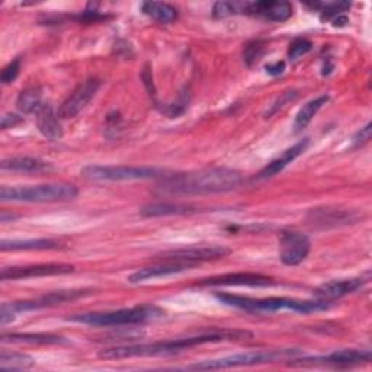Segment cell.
Here are the masks:
<instances>
[{"label": "cell", "instance_id": "6da1fadb", "mask_svg": "<svg viewBox=\"0 0 372 372\" xmlns=\"http://www.w3.org/2000/svg\"><path fill=\"white\" fill-rule=\"evenodd\" d=\"M252 337L250 331L246 330H218L206 334L182 337L176 341L144 344V345H127V346H114L110 349L100 351L99 356L104 359H125L134 356H157V355H174L191 349L202 344H213L223 341H239Z\"/></svg>", "mask_w": 372, "mask_h": 372}, {"label": "cell", "instance_id": "7a4b0ae2", "mask_svg": "<svg viewBox=\"0 0 372 372\" xmlns=\"http://www.w3.org/2000/svg\"><path fill=\"white\" fill-rule=\"evenodd\" d=\"M243 181L240 172L228 167H210L202 171L172 175L163 181L161 191L179 195L221 193L238 188Z\"/></svg>", "mask_w": 372, "mask_h": 372}, {"label": "cell", "instance_id": "3957f363", "mask_svg": "<svg viewBox=\"0 0 372 372\" xmlns=\"http://www.w3.org/2000/svg\"><path fill=\"white\" fill-rule=\"evenodd\" d=\"M220 302L225 304L228 307H234L239 310H245L249 313H275L281 310H291L301 314H310L316 312H324L330 309L329 301H301L285 297H270V298H249L234 294L218 292L214 295Z\"/></svg>", "mask_w": 372, "mask_h": 372}, {"label": "cell", "instance_id": "277c9868", "mask_svg": "<svg viewBox=\"0 0 372 372\" xmlns=\"http://www.w3.org/2000/svg\"><path fill=\"white\" fill-rule=\"evenodd\" d=\"M78 188L72 184H44L33 186H4L0 199L14 202H57L76 198Z\"/></svg>", "mask_w": 372, "mask_h": 372}, {"label": "cell", "instance_id": "5b68a950", "mask_svg": "<svg viewBox=\"0 0 372 372\" xmlns=\"http://www.w3.org/2000/svg\"><path fill=\"white\" fill-rule=\"evenodd\" d=\"M161 312L154 306H142L134 309H122L107 313H85L70 317V321L87 324L92 327H114V326H131L142 324L156 317H160Z\"/></svg>", "mask_w": 372, "mask_h": 372}, {"label": "cell", "instance_id": "8992f818", "mask_svg": "<svg viewBox=\"0 0 372 372\" xmlns=\"http://www.w3.org/2000/svg\"><path fill=\"white\" fill-rule=\"evenodd\" d=\"M90 291L85 289H69V291H54L47 295H43L36 299H28V301H15V302H4L2 310H0V323L2 326H6L15 317L21 313L38 310V309H46V307H53L58 306L63 302L75 301L78 298H82L85 295H89Z\"/></svg>", "mask_w": 372, "mask_h": 372}, {"label": "cell", "instance_id": "52a82bcc", "mask_svg": "<svg viewBox=\"0 0 372 372\" xmlns=\"http://www.w3.org/2000/svg\"><path fill=\"white\" fill-rule=\"evenodd\" d=\"M82 176L90 181H147L164 176V172L156 167L146 166H87L82 171Z\"/></svg>", "mask_w": 372, "mask_h": 372}, {"label": "cell", "instance_id": "ba28073f", "mask_svg": "<svg viewBox=\"0 0 372 372\" xmlns=\"http://www.w3.org/2000/svg\"><path fill=\"white\" fill-rule=\"evenodd\" d=\"M299 351L294 349H281V351H259V352H246L238 354L220 359H208L204 362H199L195 365L188 366V369H224V368H234V366H249V365H260L267 362H275L284 356L297 355Z\"/></svg>", "mask_w": 372, "mask_h": 372}, {"label": "cell", "instance_id": "9c48e42d", "mask_svg": "<svg viewBox=\"0 0 372 372\" xmlns=\"http://www.w3.org/2000/svg\"><path fill=\"white\" fill-rule=\"evenodd\" d=\"M73 270H75V266L67 265V263L9 266V267L2 269V272H0V278H2V281H18V280H28V278H41V277L72 274Z\"/></svg>", "mask_w": 372, "mask_h": 372}, {"label": "cell", "instance_id": "30bf717a", "mask_svg": "<svg viewBox=\"0 0 372 372\" xmlns=\"http://www.w3.org/2000/svg\"><path fill=\"white\" fill-rule=\"evenodd\" d=\"M100 85H102V82L96 78H90L82 85H79L58 108L57 112L60 119H70L79 115L89 105L90 100L96 96L97 90L100 89Z\"/></svg>", "mask_w": 372, "mask_h": 372}, {"label": "cell", "instance_id": "8fae6325", "mask_svg": "<svg viewBox=\"0 0 372 372\" xmlns=\"http://www.w3.org/2000/svg\"><path fill=\"white\" fill-rule=\"evenodd\" d=\"M281 260L288 266H297L307 259L312 242L306 234L298 231H284L281 234Z\"/></svg>", "mask_w": 372, "mask_h": 372}, {"label": "cell", "instance_id": "7c38bea8", "mask_svg": "<svg viewBox=\"0 0 372 372\" xmlns=\"http://www.w3.org/2000/svg\"><path fill=\"white\" fill-rule=\"evenodd\" d=\"M372 355L369 351H356V349H344L333 352L321 358H304L292 362V365H333V366H352L359 363H368Z\"/></svg>", "mask_w": 372, "mask_h": 372}, {"label": "cell", "instance_id": "4fadbf2b", "mask_svg": "<svg viewBox=\"0 0 372 372\" xmlns=\"http://www.w3.org/2000/svg\"><path fill=\"white\" fill-rule=\"evenodd\" d=\"M199 287H272L275 281L269 277L250 272L225 274L220 277L206 278L198 282Z\"/></svg>", "mask_w": 372, "mask_h": 372}, {"label": "cell", "instance_id": "5bb4252c", "mask_svg": "<svg viewBox=\"0 0 372 372\" xmlns=\"http://www.w3.org/2000/svg\"><path fill=\"white\" fill-rule=\"evenodd\" d=\"M196 265L193 263H188V262H179V260H163L159 265L154 266H147L143 267L137 272H134L128 281L131 284H142L150 280H156V278H164V277H171V275H176L181 272H185V270H191L193 269Z\"/></svg>", "mask_w": 372, "mask_h": 372}, {"label": "cell", "instance_id": "9a60e30c", "mask_svg": "<svg viewBox=\"0 0 372 372\" xmlns=\"http://www.w3.org/2000/svg\"><path fill=\"white\" fill-rule=\"evenodd\" d=\"M230 250L223 246H201V248H186L179 249L163 255V260H179L188 262L193 265H199L201 262L216 260L227 256Z\"/></svg>", "mask_w": 372, "mask_h": 372}, {"label": "cell", "instance_id": "2e32d148", "mask_svg": "<svg viewBox=\"0 0 372 372\" xmlns=\"http://www.w3.org/2000/svg\"><path fill=\"white\" fill-rule=\"evenodd\" d=\"M369 281V274L366 277H359V278H351V280H339V281H330L323 285H320L316 291L314 295L317 299L321 301H334L339 299L348 294L355 292L356 289L362 288L366 282Z\"/></svg>", "mask_w": 372, "mask_h": 372}, {"label": "cell", "instance_id": "e0dca14e", "mask_svg": "<svg viewBox=\"0 0 372 372\" xmlns=\"http://www.w3.org/2000/svg\"><path fill=\"white\" fill-rule=\"evenodd\" d=\"M294 8L288 2H270V0H263V2H249L246 15L257 16L270 22H285L292 16Z\"/></svg>", "mask_w": 372, "mask_h": 372}, {"label": "cell", "instance_id": "ac0fdd59", "mask_svg": "<svg viewBox=\"0 0 372 372\" xmlns=\"http://www.w3.org/2000/svg\"><path fill=\"white\" fill-rule=\"evenodd\" d=\"M309 144H310V140H309V139H304L302 142L297 143L295 146L287 149L280 157L274 159L266 167H263L257 178H259V179H267V178H272V176L278 175L280 172L284 171V169H285L289 163H292L297 157H299L304 152H306V149L309 147Z\"/></svg>", "mask_w": 372, "mask_h": 372}, {"label": "cell", "instance_id": "d6986e66", "mask_svg": "<svg viewBox=\"0 0 372 372\" xmlns=\"http://www.w3.org/2000/svg\"><path fill=\"white\" fill-rule=\"evenodd\" d=\"M36 118L38 129L46 139L57 142L63 137V128L60 124L58 112H55L50 104H43L36 112Z\"/></svg>", "mask_w": 372, "mask_h": 372}, {"label": "cell", "instance_id": "ffe728a7", "mask_svg": "<svg viewBox=\"0 0 372 372\" xmlns=\"http://www.w3.org/2000/svg\"><path fill=\"white\" fill-rule=\"evenodd\" d=\"M2 171L19 174H43L50 171V164L33 157H9L2 161Z\"/></svg>", "mask_w": 372, "mask_h": 372}, {"label": "cell", "instance_id": "44dd1931", "mask_svg": "<svg viewBox=\"0 0 372 372\" xmlns=\"http://www.w3.org/2000/svg\"><path fill=\"white\" fill-rule=\"evenodd\" d=\"M2 342H9V344H31V345H60L65 344L67 341L61 336L55 334H29V333H11V334H4Z\"/></svg>", "mask_w": 372, "mask_h": 372}, {"label": "cell", "instance_id": "7402d4cb", "mask_svg": "<svg viewBox=\"0 0 372 372\" xmlns=\"http://www.w3.org/2000/svg\"><path fill=\"white\" fill-rule=\"evenodd\" d=\"M329 99H330L329 95H321V96H319L316 99L309 100V102L298 111V114L295 117L294 131L299 132V131H302L304 128H306L312 122V119L317 115V112L329 102Z\"/></svg>", "mask_w": 372, "mask_h": 372}, {"label": "cell", "instance_id": "603a6c76", "mask_svg": "<svg viewBox=\"0 0 372 372\" xmlns=\"http://www.w3.org/2000/svg\"><path fill=\"white\" fill-rule=\"evenodd\" d=\"M60 243L53 239H29V240H2L0 249L8 250H53L60 249Z\"/></svg>", "mask_w": 372, "mask_h": 372}, {"label": "cell", "instance_id": "cb8c5ba5", "mask_svg": "<svg viewBox=\"0 0 372 372\" xmlns=\"http://www.w3.org/2000/svg\"><path fill=\"white\" fill-rule=\"evenodd\" d=\"M142 12L159 23H172L178 19V11L175 6L160 2H143Z\"/></svg>", "mask_w": 372, "mask_h": 372}, {"label": "cell", "instance_id": "d4e9b609", "mask_svg": "<svg viewBox=\"0 0 372 372\" xmlns=\"http://www.w3.org/2000/svg\"><path fill=\"white\" fill-rule=\"evenodd\" d=\"M43 105L41 87H28L22 90L16 99V108L22 114H36Z\"/></svg>", "mask_w": 372, "mask_h": 372}, {"label": "cell", "instance_id": "484cf974", "mask_svg": "<svg viewBox=\"0 0 372 372\" xmlns=\"http://www.w3.org/2000/svg\"><path fill=\"white\" fill-rule=\"evenodd\" d=\"M193 213V208L184 204H172V202H159V204L146 206L142 210L143 217H161V216H178Z\"/></svg>", "mask_w": 372, "mask_h": 372}, {"label": "cell", "instance_id": "4316f807", "mask_svg": "<svg viewBox=\"0 0 372 372\" xmlns=\"http://www.w3.org/2000/svg\"><path fill=\"white\" fill-rule=\"evenodd\" d=\"M33 359L28 355L18 354V352H6L4 351L0 354V368L2 369H28L33 366Z\"/></svg>", "mask_w": 372, "mask_h": 372}, {"label": "cell", "instance_id": "83f0119b", "mask_svg": "<svg viewBox=\"0 0 372 372\" xmlns=\"http://www.w3.org/2000/svg\"><path fill=\"white\" fill-rule=\"evenodd\" d=\"M313 9H317L320 12L321 21H333L334 18L344 15L348 9H351L349 2H326V4H310L307 5Z\"/></svg>", "mask_w": 372, "mask_h": 372}, {"label": "cell", "instance_id": "f1b7e54d", "mask_svg": "<svg viewBox=\"0 0 372 372\" xmlns=\"http://www.w3.org/2000/svg\"><path fill=\"white\" fill-rule=\"evenodd\" d=\"M248 5L249 2H217L213 6V16L221 19L231 15L246 14Z\"/></svg>", "mask_w": 372, "mask_h": 372}, {"label": "cell", "instance_id": "f546056e", "mask_svg": "<svg viewBox=\"0 0 372 372\" xmlns=\"http://www.w3.org/2000/svg\"><path fill=\"white\" fill-rule=\"evenodd\" d=\"M352 220L349 213H344L339 210H319L313 213V223H326L327 224H346Z\"/></svg>", "mask_w": 372, "mask_h": 372}, {"label": "cell", "instance_id": "4dcf8cb0", "mask_svg": "<svg viewBox=\"0 0 372 372\" xmlns=\"http://www.w3.org/2000/svg\"><path fill=\"white\" fill-rule=\"evenodd\" d=\"M312 48H313L312 41H309L307 38H297L291 43V46L288 48V58L295 61L299 57L306 55Z\"/></svg>", "mask_w": 372, "mask_h": 372}, {"label": "cell", "instance_id": "1f68e13d", "mask_svg": "<svg viewBox=\"0 0 372 372\" xmlns=\"http://www.w3.org/2000/svg\"><path fill=\"white\" fill-rule=\"evenodd\" d=\"M265 51V44L262 41H252L245 47L243 51V58L245 63L252 67L255 63H257L260 60V57L263 55Z\"/></svg>", "mask_w": 372, "mask_h": 372}, {"label": "cell", "instance_id": "d6a6232c", "mask_svg": "<svg viewBox=\"0 0 372 372\" xmlns=\"http://www.w3.org/2000/svg\"><path fill=\"white\" fill-rule=\"evenodd\" d=\"M298 96V92L297 90H287L284 93L280 95V97L275 100V102L270 105V108L265 112V118H270L272 115H275L280 110H282L287 104L292 102L294 99H297Z\"/></svg>", "mask_w": 372, "mask_h": 372}, {"label": "cell", "instance_id": "836d02e7", "mask_svg": "<svg viewBox=\"0 0 372 372\" xmlns=\"http://www.w3.org/2000/svg\"><path fill=\"white\" fill-rule=\"evenodd\" d=\"M19 72H21V58L18 57L14 61H11L2 70V75H0V82H2L4 85H9V83L15 82Z\"/></svg>", "mask_w": 372, "mask_h": 372}, {"label": "cell", "instance_id": "e575fe53", "mask_svg": "<svg viewBox=\"0 0 372 372\" xmlns=\"http://www.w3.org/2000/svg\"><path fill=\"white\" fill-rule=\"evenodd\" d=\"M188 102H189L188 95H181L176 104H172V105H167V107L161 108V112H164L166 115H169L171 118H176V117H179L181 114L185 112V110L188 107Z\"/></svg>", "mask_w": 372, "mask_h": 372}, {"label": "cell", "instance_id": "d590c367", "mask_svg": "<svg viewBox=\"0 0 372 372\" xmlns=\"http://www.w3.org/2000/svg\"><path fill=\"white\" fill-rule=\"evenodd\" d=\"M371 128H372V124L368 122L363 128H361L352 139V143H354V147H362L365 146L369 140H371Z\"/></svg>", "mask_w": 372, "mask_h": 372}, {"label": "cell", "instance_id": "8d00e7d4", "mask_svg": "<svg viewBox=\"0 0 372 372\" xmlns=\"http://www.w3.org/2000/svg\"><path fill=\"white\" fill-rule=\"evenodd\" d=\"M23 121L22 117L16 115V114H6L2 117V128L8 129V128H14L16 125H19Z\"/></svg>", "mask_w": 372, "mask_h": 372}, {"label": "cell", "instance_id": "74e56055", "mask_svg": "<svg viewBox=\"0 0 372 372\" xmlns=\"http://www.w3.org/2000/svg\"><path fill=\"white\" fill-rule=\"evenodd\" d=\"M285 70V63L284 61H277L274 64H267L266 65V72L270 75V76H280L282 75Z\"/></svg>", "mask_w": 372, "mask_h": 372}, {"label": "cell", "instance_id": "f35d334b", "mask_svg": "<svg viewBox=\"0 0 372 372\" xmlns=\"http://www.w3.org/2000/svg\"><path fill=\"white\" fill-rule=\"evenodd\" d=\"M142 78H143V80H144V85L147 86L149 92H150V95H153V96H154V95H156V90H154V85H153L152 72L149 70V65H146V67H144V72H143Z\"/></svg>", "mask_w": 372, "mask_h": 372}, {"label": "cell", "instance_id": "ab89813d", "mask_svg": "<svg viewBox=\"0 0 372 372\" xmlns=\"http://www.w3.org/2000/svg\"><path fill=\"white\" fill-rule=\"evenodd\" d=\"M9 218H11V220H15V218H16V216L11 214V216H9ZM0 220H2V223H8V214H6L5 211L2 213V217H0Z\"/></svg>", "mask_w": 372, "mask_h": 372}]
</instances>
